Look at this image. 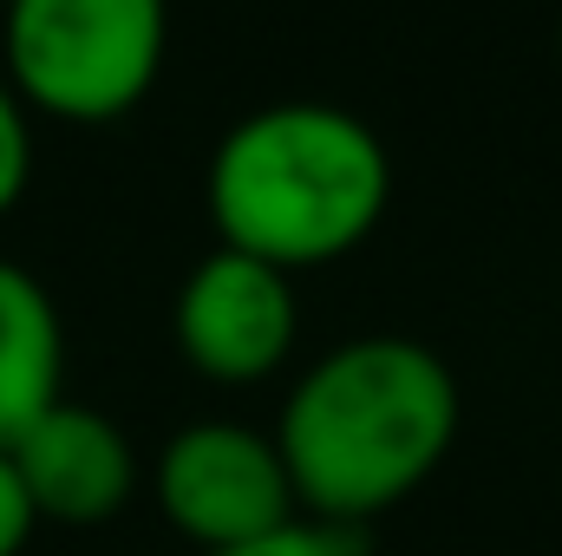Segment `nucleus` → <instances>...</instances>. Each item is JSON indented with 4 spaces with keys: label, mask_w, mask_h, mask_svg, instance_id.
I'll return each mask as SVG.
<instances>
[{
    "label": "nucleus",
    "mask_w": 562,
    "mask_h": 556,
    "mask_svg": "<svg viewBox=\"0 0 562 556\" xmlns=\"http://www.w3.org/2000/svg\"><path fill=\"white\" fill-rule=\"evenodd\" d=\"M170 334H177V354H183V367L196 380H210V387H262L269 374L288 367V354L301 341L294 276L216 243L177 288Z\"/></svg>",
    "instance_id": "nucleus-5"
},
{
    "label": "nucleus",
    "mask_w": 562,
    "mask_h": 556,
    "mask_svg": "<svg viewBox=\"0 0 562 556\" xmlns=\"http://www.w3.org/2000/svg\"><path fill=\"white\" fill-rule=\"evenodd\" d=\"M557 53H562V33H557Z\"/></svg>",
    "instance_id": "nucleus-11"
},
{
    "label": "nucleus",
    "mask_w": 562,
    "mask_h": 556,
    "mask_svg": "<svg viewBox=\"0 0 562 556\" xmlns=\"http://www.w3.org/2000/svg\"><path fill=\"white\" fill-rule=\"evenodd\" d=\"M203 203L223 249H243L281 276L327 269L380 230L393 203V157L367 119L288 99L223 132Z\"/></svg>",
    "instance_id": "nucleus-2"
},
{
    "label": "nucleus",
    "mask_w": 562,
    "mask_h": 556,
    "mask_svg": "<svg viewBox=\"0 0 562 556\" xmlns=\"http://www.w3.org/2000/svg\"><path fill=\"white\" fill-rule=\"evenodd\" d=\"M229 556H367V544L353 537V531H327V524H288L276 537H262V544H249V551H229Z\"/></svg>",
    "instance_id": "nucleus-9"
},
{
    "label": "nucleus",
    "mask_w": 562,
    "mask_h": 556,
    "mask_svg": "<svg viewBox=\"0 0 562 556\" xmlns=\"http://www.w3.org/2000/svg\"><path fill=\"white\" fill-rule=\"evenodd\" d=\"M20 491L33 504L40 524H66V531H99L112 524L132 498H138V445L125 438V425L99 407L59 400L33 419L13 445H7Z\"/></svg>",
    "instance_id": "nucleus-6"
},
{
    "label": "nucleus",
    "mask_w": 562,
    "mask_h": 556,
    "mask_svg": "<svg viewBox=\"0 0 562 556\" xmlns=\"http://www.w3.org/2000/svg\"><path fill=\"white\" fill-rule=\"evenodd\" d=\"M66 380V327L46 294V281L0 256V452L46 413L59 407Z\"/></svg>",
    "instance_id": "nucleus-7"
},
{
    "label": "nucleus",
    "mask_w": 562,
    "mask_h": 556,
    "mask_svg": "<svg viewBox=\"0 0 562 556\" xmlns=\"http://www.w3.org/2000/svg\"><path fill=\"white\" fill-rule=\"evenodd\" d=\"M26 184H33V112L0 73V216L26 197Z\"/></svg>",
    "instance_id": "nucleus-8"
},
{
    "label": "nucleus",
    "mask_w": 562,
    "mask_h": 556,
    "mask_svg": "<svg viewBox=\"0 0 562 556\" xmlns=\"http://www.w3.org/2000/svg\"><path fill=\"white\" fill-rule=\"evenodd\" d=\"M464 425L458 374L406 334L327 347L281 400L276 452L307 524L360 531L400 511L451 458Z\"/></svg>",
    "instance_id": "nucleus-1"
},
{
    "label": "nucleus",
    "mask_w": 562,
    "mask_h": 556,
    "mask_svg": "<svg viewBox=\"0 0 562 556\" xmlns=\"http://www.w3.org/2000/svg\"><path fill=\"white\" fill-rule=\"evenodd\" d=\"M170 0H7L0 59L26 112L112 125L138 112L164 73Z\"/></svg>",
    "instance_id": "nucleus-3"
},
{
    "label": "nucleus",
    "mask_w": 562,
    "mask_h": 556,
    "mask_svg": "<svg viewBox=\"0 0 562 556\" xmlns=\"http://www.w3.org/2000/svg\"><path fill=\"white\" fill-rule=\"evenodd\" d=\"M0 7H7V0H0Z\"/></svg>",
    "instance_id": "nucleus-12"
},
{
    "label": "nucleus",
    "mask_w": 562,
    "mask_h": 556,
    "mask_svg": "<svg viewBox=\"0 0 562 556\" xmlns=\"http://www.w3.org/2000/svg\"><path fill=\"white\" fill-rule=\"evenodd\" d=\"M33 531H40V518H33V504H26V491H20L13 458L0 452V556H26Z\"/></svg>",
    "instance_id": "nucleus-10"
},
{
    "label": "nucleus",
    "mask_w": 562,
    "mask_h": 556,
    "mask_svg": "<svg viewBox=\"0 0 562 556\" xmlns=\"http://www.w3.org/2000/svg\"><path fill=\"white\" fill-rule=\"evenodd\" d=\"M150 498L164 524L203 556L249 551L288 524H301L276 432H256L243 419H196L170 432L150 465Z\"/></svg>",
    "instance_id": "nucleus-4"
}]
</instances>
